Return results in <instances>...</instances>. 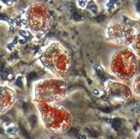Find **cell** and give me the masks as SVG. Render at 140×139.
Instances as JSON below:
<instances>
[{
    "mask_svg": "<svg viewBox=\"0 0 140 139\" xmlns=\"http://www.w3.org/2000/svg\"><path fill=\"white\" fill-rule=\"evenodd\" d=\"M44 67L57 77H65L70 71L71 58L67 51L58 42L49 45L41 56Z\"/></svg>",
    "mask_w": 140,
    "mask_h": 139,
    "instance_id": "6da1fadb",
    "label": "cell"
},
{
    "mask_svg": "<svg viewBox=\"0 0 140 139\" xmlns=\"http://www.w3.org/2000/svg\"><path fill=\"white\" fill-rule=\"evenodd\" d=\"M111 69L121 79H129L137 70V58L130 49L115 52L112 58Z\"/></svg>",
    "mask_w": 140,
    "mask_h": 139,
    "instance_id": "7a4b0ae2",
    "label": "cell"
},
{
    "mask_svg": "<svg viewBox=\"0 0 140 139\" xmlns=\"http://www.w3.org/2000/svg\"><path fill=\"white\" fill-rule=\"evenodd\" d=\"M66 82L61 79L44 80L36 85L35 93L41 101H55L62 99L66 93Z\"/></svg>",
    "mask_w": 140,
    "mask_h": 139,
    "instance_id": "3957f363",
    "label": "cell"
},
{
    "mask_svg": "<svg viewBox=\"0 0 140 139\" xmlns=\"http://www.w3.org/2000/svg\"><path fill=\"white\" fill-rule=\"evenodd\" d=\"M40 109L43 120L48 128L55 131H64L68 128L71 123V117L65 111L48 106L45 102L40 103Z\"/></svg>",
    "mask_w": 140,
    "mask_h": 139,
    "instance_id": "277c9868",
    "label": "cell"
},
{
    "mask_svg": "<svg viewBox=\"0 0 140 139\" xmlns=\"http://www.w3.org/2000/svg\"><path fill=\"white\" fill-rule=\"evenodd\" d=\"M138 24L137 22L127 19L124 24H115L107 28V39L117 45H129L133 42L136 37L135 27Z\"/></svg>",
    "mask_w": 140,
    "mask_h": 139,
    "instance_id": "5b68a950",
    "label": "cell"
},
{
    "mask_svg": "<svg viewBox=\"0 0 140 139\" xmlns=\"http://www.w3.org/2000/svg\"><path fill=\"white\" fill-rule=\"evenodd\" d=\"M51 17L42 4H34L27 13V23L29 28L37 35H43L49 29Z\"/></svg>",
    "mask_w": 140,
    "mask_h": 139,
    "instance_id": "8992f818",
    "label": "cell"
},
{
    "mask_svg": "<svg viewBox=\"0 0 140 139\" xmlns=\"http://www.w3.org/2000/svg\"><path fill=\"white\" fill-rule=\"evenodd\" d=\"M107 92L108 95L113 98L127 99L131 96L129 88L119 82L110 81L107 86Z\"/></svg>",
    "mask_w": 140,
    "mask_h": 139,
    "instance_id": "52a82bcc",
    "label": "cell"
},
{
    "mask_svg": "<svg viewBox=\"0 0 140 139\" xmlns=\"http://www.w3.org/2000/svg\"><path fill=\"white\" fill-rule=\"evenodd\" d=\"M14 96L12 89L0 85V111L4 112L11 106L14 101Z\"/></svg>",
    "mask_w": 140,
    "mask_h": 139,
    "instance_id": "ba28073f",
    "label": "cell"
},
{
    "mask_svg": "<svg viewBox=\"0 0 140 139\" xmlns=\"http://www.w3.org/2000/svg\"><path fill=\"white\" fill-rule=\"evenodd\" d=\"M132 48L137 57L140 58V34L135 37L133 42H132Z\"/></svg>",
    "mask_w": 140,
    "mask_h": 139,
    "instance_id": "9c48e42d",
    "label": "cell"
},
{
    "mask_svg": "<svg viewBox=\"0 0 140 139\" xmlns=\"http://www.w3.org/2000/svg\"><path fill=\"white\" fill-rule=\"evenodd\" d=\"M133 87H134V90L136 91L137 94H140V75L135 79Z\"/></svg>",
    "mask_w": 140,
    "mask_h": 139,
    "instance_id": "30bf717a",
    "label": "cell"
},
{
    "mask_svg": "<svg viewBox=\"0 0 140 139\" xmlns=\"http://www.w3.org/2000/svg\"><path fill=\"white\" fill-rule=\"evenodd\" d=\"M87 8H89L90 10H91L92 12H96L97 11V5L95 4V3L94 1H92V0H90V1L88 2V4H87Z\"/></svg>",
    "mask_w": 140,
    "mask_h": 139,
    "instance_id": "8fae6325",
    "label": "cell"
},
{
    "mask_svg": "<svg viewBox=\"0 0 140 139\" xmlns=\"http://www.w3.org/2000/svg\"><path fill=\"white\" fill-rule=\"evenodd\" d=\"M87 4H88L87 0H79V6L83 7V8H84L85 6H87Z\"/></svg>",
    "mask_w": 140,
    "mask_h": 139,
    "instance_id": "7c38bea8",
    "label": "cell"
},
{
    "mask_svg": "<svg viewBox=\"0 0 140 139\" xmlns=\"http://www.w3.org/2000/svg\"><path fill=\"white\" fill-rule=\"evenodd\" d=\"M137 9H138V10L140 11V4H137Z\"/></svg>",
    "mask_w": 140,
    "mask_h": 139,
    "instance_id": "4fadbf2b",
    "label": "cell"
}]
</instances>
